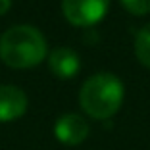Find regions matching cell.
<instances>
[{"instance_id":"cell-1","label":"cell","mask_w":150,"mask_h":150,"mask_svg":"<svg viewBox=\"0 0 150 150\" xmlns=\"http://www.w3.org/2000/svg\"><path fill=\"white\" fill-rule=\"evenodd\" d=\"M48 56V42L33 25H13L0 35V60L12 69H31Z\"/></svg>"},{"instance_id":"cell-2","label":"cell","mask_w":150,"mask_h":150,"mask_svg":"<svg viewBox=\"0 0 150 150\" xmlns=\"http://www.w3.org/2000/svg\"><path fill=\"white\" fill-rule=\"evenodd\" d=\"M125 96L123 81L117 75L100 71L91 75L79 91V104L83 112L93 119L104 121L121 110Z\"/></svg>"},{"instance_id":"cell-3","label":"cell","mask_w":150,"mask_h":150,"mask_svg":"<svg viewBox=\"0 0 150 150\" xmlns=\"http://www.w3.org/2000/svg\"><path fill=\"white\" fill-rule=\"evenodd\" d=\"M110 0H62V13L75 27H93L106 18Z\"/></svg>"},{"instance_id":"cell-4","label":"cell","mask_w":150,"mask_h":150,"mask_svg":"<svg viewBox=\"0 0 150 150\" xmlns=\"http://www.w3.org/2000/svg\"><path fill=\"white\" fill-rule=\"evenodd\" d=\"M91 135V125L81 114L67 112L54 123V137L66 146H77Z\"/></svg>"},{"instance_id":"cell-5","label":"cell","mask_w":150,"mask_h":150,"mask_svg":"<svg viewBox=\"0 0 150 150\" xmlns=\"http://www.w3.org/2000/svg\"><path fill=\"white\" fill-rule=\"evenodd\" d=\"M29 98L25 91L16 85H0V123L16 121L25 115Z\"/></svg>"},{"instance_id":"cell-6","label":"cell","mask_w":150,"mask_h":150,"mask_svg":"<svg viewBox=\"0 0 150 150\" xmlns=\"http://www.w3.org/2000/svg\"><path fill=\"white\" fill-rule=\"evenodd\" d=\"M48 67L58 79H71L81 69V58L69 46H56L48 52Z\"/></svg>"},{"instance_id":"cell-7","label":"cell","mask_w":150,"mask_h":150,"mask_svg":"<svg viewBox=\"0 0 150 150\" xmlns=\"http://www.w3.org/2000/svg\"><path fill=\"white\" fill-rule=\"evenodd\" d=\"M133 48H135V56H137V60L141 62V66H144L146 69H150V23L142 25L137 31Z\"/></svg>"},{"instance_id":"cell-8","label":"cell","mask_w":150,"mask_h":150,"mask_svg":"<svg viewBox=\"0 0 150 150\" xmlns=\"http://www.w3.org/2000/svg\"><path fill=\"white\" fill-rule=\"evenodd\" d=\"M119 2L133 16H146V13H150V0H119Z\"/></svg>"},{"instance_id":"cell-9","label":"cell","mask_w":150,"mask_h":150,"mask_svg":"<svg viewBox=\"0 0 150 150\" xmlns=\"http://www.w3.org/2000/svg\"><path fill=\"white\" fill-rule=\"evenodd\" d=\"M12 8V0H0V16H4Z\"/></svg>"}]
</instances>
